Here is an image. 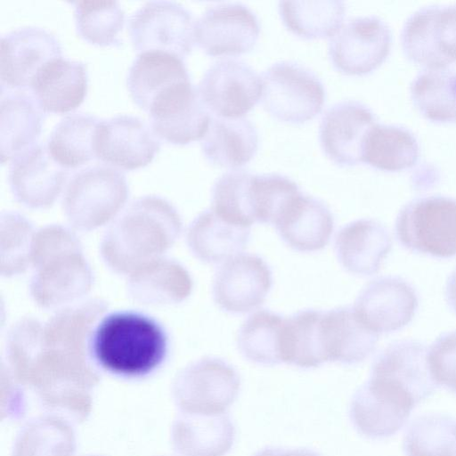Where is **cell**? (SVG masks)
I'll use <instances>...</instances> for the list:
<instances>
[{
    "instance_id": "obj_1",
    "label": "cell",
    "mask_w": 456,
    "mask_h": 456,
    "mask_svg": "<svg viewBox=\"0 0 456 456\" xmlns=\"http://www.w3.org/2000/svg\"><path fill=\"white\" fill-rule=\"evenodd\" d=\"M42 322L25 317L9 330L5 373L25 394L30 392L45 414L81 423L92 410V391L101 379L94 362H78L45 347ZM28 402V399H27Z\"/></svg>"
},
{
    "instance_id": "obj_2",
    "label": "cell",
    "mask_w": 456,
    "mask_h": 456,
    "mask_svg": "<svg viewBox=\"0 0 456 456\" xmlns=\"http://www.w3.org/2000/svg\"><path fill=\"white\" fill-rule=\"evenodd\" d=\"M176 208L157 195L140 197L110 223L100 245L106 265L129 275L143 265L162 257L182 232Z\"/></svg>"
},
{
    "instance_id": "obj_3",
    "label": "cell",
    "mask_w": 456,
    "mask_h": 456,
    "mask_svg": "<svg viewBox=\"0 0 456 456\" xmlns=\"http://www.w3.org/2000/svg\"><path fill=\"white\" fill-rule=\"evenodd\" d=\"M168 347L164 327L154 318L132 311L104 314L91 342L97 366L123 378L151 374L163 363Z\"/></svg>"
},
{
    "instance_id": "obj_4",
    "label": "cell",
    "mask_w": 456,
    "mask_h": 456,
    "mask_svg": "<svg viewBox=\"0 0 456 456\" xmlns=\"http://www.w3.org/2000/svg\"><path fill=\"white\" fill-rule=\"evenodd\" d=\"M129 194L126 176L104 165L76 173L66 186L62 207L76 230L90 232L111 223L125 208Z\"/></svg>"
},
{
    "instance_id": "obj_5",
    "label": "cell",
    "mask_w": 456,
    "mask_h": 456,
    "mask_svg": "<svg viewBox=\"0 0 456 456\" xmlns=\"http://www.w3.org/2000/svg\"><path fill=\"white\" fill-rule=\"evenodd\" d=\"M241 386L237 370L227 361L205 356L180 370L172 384V395L180 413H225L236 401Z\"/></svg>"
},
{
    "instance_id": "obj_6",
    "label": "cell",
    "mask_w": 456,
    "mask_h": 456,
    "mask_svg": "<svg viewBox=\"0 0 456 456\" xmlns=\"http://www.w3.org/2000/svg\"><path fill=\"white\" fill-rule=\"evenodd\" d=\"M261 80L262 105L273 118L303 124L321 113L325 88L306 67L292 61H277L263 72Z\"/></svg>"
},
{
    "instance_id": "obj_7",
    "label": "cell",
    "mask_w": 456,
    "mask_h": 456,
    "mask_svg": "<svg viewBox=\"0 0 456 456\" xmlns=\"http://www.w3.org/2000/svg\"><path fill=\"white\" fill-rule=\"evenodd\" d=\"M395 231L411 252L437 258L456 256V200L436 195L410 201L399 211Z\"/></svg>"
},
{
    "instance_id": "obj_8",
    "label": "cell",
    "mask_w": 456,
    "mask_h": 456,
    "mask_svg": "<svg viewBox=\"0 0 456 456\" xmlns=\"http://www.w3.org/2000/svg\"><path fill=\"white\" fill-rule=\"evenodd\" d=\"M196 22L182 4L170 1L147 2L128 21L133 46L139 53L160 52L185 58L195 41Z\"/></svg>"
},
{
    "instance_id": "obj_9",
    "label": "cell",
    "mask_w": 456,
    "mask_h": 456,
    "mask_svg": "<svg viewBox=\"0 0 456 456\" xmlns=\"http://www.w3.org/2000/svg\"><path fill=\"white\" fill-rule=\"evenodd\" d=\"M392 44L390 28L370 15L349 20L329 40L328 53L334 68L346 75L372 72L387 59Z\"/></svg>"
},
{
    "instance_id": "obj_10",
    "label": "cell",
    "mask_w": 456,
    "mask_h": 456,
    "mask_svg": "<svg viewBox=\"0 0 456 456\" xmlns=\"http://www.w3.org/2000/svg\"><path fill=\"white\" fill-rule=\"evenodd\" d=\"M33 268L31 297L41 308L54 312L85 300L94 283L82 248L49 256Z\"/></svg>"
},
{
    "instance_id": "obj_11",
    "label": "cell",
    "mask_w": 456,
    "mask_h": 456,
    "mask_svg": "<svg viewBox=\"0 0 456 456\" xmlns=\"http://www.w3.org/2000/svg\"><path fill=\"white\" fill-rule=\"evenodd\" d=\"M198 90L213 115L238 118H243L261 99L262 80L246 62L223 59L208 68Z\"/></svg>"
},
{
    "instance_id": "obj_12",
    "label": "cell",
    "mask_w": 456,
    "mask_h": 456,
    "mask_svg": "<svg viewBox=\"0 0 456 456\" xmlns=\"http://www.w3.org/2000/svg\"><path fill=\"white\" fill-rule=\"evenodd\" d=\"M273 286L268 264L256 254L240 253L216 272L212 296L216 305L231 314H243L259 307Z\"/></svg>"
},
{
    "instance_id": "obj_13",
    "label": "cell",
    "mask_w": 456,
    "mask_h": 456,
    "mask_svg": "<svg viewBox=\"0 0 456 456\" xmlns=\"http://www.w3.org/2000/svg\"><path fill=\"white\" fill-rule=\"evenodd\" d=\"M260 25L256 14L241 3H219L196 21L195 41L209 56L240 55L257 43Z\"/></svg>"
},
{
    "instance_id": "obj_14",
    "label": "cell",
    "mask_w": 456,
    "mask_h": 456,
    "mask_svg": "<svg viewBox=\"0 0 456 456\" xmlns=\"http://www.w3.org/2000/svg\"><path fill=\"white\" fill-rule=\"evenodd\" d=\"M61 56L58 39L38 27H22L1 37V91L30 88L38 71Z\"/></svg>"
},
{
    "instance_id": "obj_15",
    "label": "cell",
    "mask_w": 456,
    "mask_h": 456,
    "mask_svg": "<svg viewBox=\"0 0 456 456\" xmlns=\"http://www.w3.org/2000/svg\"><path fill=\"white\" fill-rule=\"evenodd\" d=\"M149 113L154 134L177 145L202 140L212 118L191 82L181 84L162 94Z\"/></svg>"
},
{
    "instance_id": "obj_16",
    "label": "cell",
    "mask_w": 456,
    "mask_h": 456,
    "mask_svg": "<svg viewBox=\"0 0 456 456\" xmlns=\"http://www.w3.org/2000/svg\"><path fill=\"white\" fill-rule=\"evenodd\" d=\"M160 148L148 125L132 115L101 120L95 136V156L117 168L132 170L148 165Z\"/></svg>"
},
{
    "instance_id": "obj_17",
    "label": "cell",
    "mask_w": 456,
    "mask_h": 456,
    "mask_svg": "<svg viewBox=\"0 0 456 456\" xmlns=\"http://www.w3.org/2000/svg\"><path fill=\"white\" fill-rule=\"evenodd\" d=\"M418 305L416 291L410 283L398 276H382L362 289L354 309L362 322L379 335L407 325Z\"/></svg>"
},
{
    "instance_id": "obj_18",
    "label": "cell",
    "mask_w": 456,
    "mask_h": 456,
    "mask_svg": "<svg viewBox=\"0 0 456 456\" xmlns=\"http://www.w3.org/2000/svg\"><path fill=\"white\" fill-rule=\"evenodd\" d=\"M375 124V115L365 104L353 100L337 102L321 119L322 150L338 166H354L362 162L365 138Z\"/></svg>"
},
{
    "instance_id": "obj_19",
    "label": "cell",
    "mask_w": 456,
    "mask_h": 456,
    "mask_svg": "<svg viewBox=\"0 0 456 456\" xmlns=\"http://www.w3.org/2000/svg\"><path fill=\"white\" fill-rule=\"evenodd\" d=\"M66 168L51 156L47 145L35 144L12 159L8 182L17 201L31 208L50 207L66 181Z\"/></svg>"
},
{
    "instance_id": "obj_20",
    "label": "cell",
    "mask_w": 456,
    "mask_h": 456,
    "mask_svg": "<svg viewBox=\"0 0 456 456\" xmlns=\"http://www.w3.org/2000/svg\"><path fill=\"white\" fill-rule=\"evenodd\" d=\"M370 377L396 386L416 404L438 388L429 371L426 345L413 339L395 341L384 348L374 359Z\"/></svg>"
},
{
    "instance_id": "obj_21",
    "label": "cell",
    "mask_w": 456,
    "mask_h": 456,
    "mask_svg": "<svg viewBox=\"0 0 456 456\" xmlns=\"http://www.w3.org/2000/svg\"><path fill=\"white\" fill-rule=\"evenodd\" d=\"M280 238L293 250L315 252L330 242L334 231V216L319 199L298 194L273 224Z\"/></svg>"
},
{
    "instance_id": "obj_22",
    "label": "cell",
    "mask_w": 456,
    "mask_h": 456,
    "mask_svg": "<svg viewBox=\"0 0 456 456\" xmlns=\"http://www.w3.org/2000/svg\"><path fill=\"white\" fill-rule=\"evenodd\" d=\"M392 248L387 228L373 219L352 221L339 229L335 238V254L348 273L370 276L379 272Z\"/></svg>"
},
{
    "instance_id": "obj_23",
    "label": "cell",
    "mask_w": 456,
    "mask_h": 456,
    "mask_svg": "<svg viewBox=\"0 0 456 456\" xmlns=\"http://www.w3.org/2000/svg\"><path fill=\"white\" fill-rule=\"evenodd\" d=\"M127 277L129 296L144 305L180 304L191 296L193 289L189 271L176 260L165 256L143 265Z\"/></svg>"
},
{
    "instance_id": "obj_24",
    "label": "cell",
    "mask_w": 456,
    "mask_h": 456,
    "mask_svg": "<svg viewBox=\"0 0 456 456\" xmlns=\"http://www.w3.org/2000/svg\"><path fill=\"white\" fill-rule=\"evenodd\" d=\"M87 82L85 63L61 56L47 62L38 71L30 88L43 111L65 113L82 103Z\"/></svg>"
},
{
    "instance_id": "obj_25",
    "label": "cell",
    "mask_w": 456,
    "mask_h": 456,
    "mask_svg": "<svg viewBox=\"0 0 456 456\" xmlns=\"http://www.w3.org/2000/svg\"><path fill=\"white\" fill-rule=\"evenodd\" d=\"M322 337L328 362L346 365L368 358L379 340V335L370 330L350 306L323 311Z\"/></svg>"
},
{
    "instance_id": "obj_26",
    "label": "cell",
    "mask_w": 456,
    "mask_h": 456,
    "mask_svg": "<svg viewBox=\"0 0 456 456\" xmlns=\"http://www.w3.org/2000/svg\"><path fill=\"white\" fill-rule=\"evenodd\" d=\"M236 428L230 415L180 413L171 428V440L181 456H225L234 444Z\"/></svg>"
},
{
    "instance_id": "obj_27",
    "label": "cell",
    "mask_w": 456,
    "mask_h": 456,
    "mask_svg": "<svg viewBox=\"0 0 456 456\" xmlns=\"http://www.w3.org/2000/svg\"><path fill=\"white\" fill-rule=\"evenodd\" d=\"M187 82L191 79L183 60L160 52L139 53L127 75L132 99L147 111L162 94Z\"/></svg>"
},
{
    "instance_id": "obj_28",
    "label": "cell",
    "mask_w": 456,
    "mask_h": 456,
    "mask_svg": "<svg viewBox=\"0 0 456 456\" xmlns=\"http://www.w3.org/2000/svg\"><path fill=\"white\" fill-rule=\"evenodd\" d=\"M249 238L250 228L234 224L211 208L199 214L186 231V243L192 255L213 265L240 254Z\"/></svg>"
},
{
    "instance_id": "obj_29",
    "label": "cell",
    "mask_w": 456,
    "mask_h": 456,
    "mask_svg": "<svg viewBox=\"0 0 456 456\" xmlns=\"http://www.w3.org/2000/svg\"><path fill=\"white\" fill-rule=\"evenodd\" d=\"M411 411L367 380L352 397L349 418L359 434L384 439L406 424Z\"/></svg>"
},
{
    "instance_id": "obj_30",
    "label": "cell",
    "mask_w": 456,
    "mask_h": 456,
    "mask_svg": "<svg viewBox=\"0 0 456 456\" xmlns=\"http://www.w3.org/2000/svg\"><path fill=\"white\" fill-rule=\"evenodd\" d=\"M258 142L257 130L249 119L215 116L201 140V149L211 164L238 169L255 157Z\"/></svg>"
},
{
    "instance_id": "obj_31",
    "label": "cell",
    "mask_w": 456,
    "mask_h": 456,
    "mask_svg": "<svg viewBox=\"0 0 456 456\" xmlns=\"http://www.w3.org/2000/svg\"><path fill=\"white\" fill-rule=\"evenodd\" d=\"M1 163L12 160L35 145L44 120V112L34 97L21 92L1 95Z\"/></svg>"
},
{
    "instance_id": "obj_32",
    "label": "cell",
    "mask_w": 456,
    "mask_h": 456,
    "mask_svg": "<svg viewBox=\"0 0 456 456\" xmlns=\"http://www.w3.org/2000/svg\"><path fill=\"white\" fill-rule=\"evenodd\" d=\"M286 317L269 309L251 314L238 331L236 344L248 362L273 366L283 362L282 342Z\"/></svg>"
},
{
    "instance_id": "obj_33",
    "label": "cell",
    "mask_w": 456,
    "mask_h": 456,
    "mask_svg": "<svg viewBox=\"0 0 456 456\" xmlns=\"http://www.w3.org/2000/svg\"><path fill=\"white\" fill-rule=\"evenodd\" d=\"M419 153L418 141L408 129L375 124L365 138L362 162L379 170L396 172L413 167Z\"/></svg>"
},
{
    "instance_id": "obj_34",
    "label": "cell",
    "mask_w": 456,
    "mask_h": 456,
    "mask_svg": "<svg viewBox=\"0 0 456 456\" xmlns=\"http://www.w3.org/2000/svg\"><path fill=\"white\" fill-rule=\"evenodd\" d=\"M76 445L69 420L43 414L28 421L18 432L12 456H73Z\"/></svg>"
},
{
    "instance_id": "obj_35",
    "label": "cell",
    "mask_w": 456,
    "mask_h": 456,
    "mask_svg": "<svg viewBox=\"0 0 456 456\" xmlns=\"http://www.w3.org/2000/svg\"><path fill=\"white\" fill-rule=\"evenodd\" d=\"M322 310L304 309L286 317L283 362L312 369L328 362L322 338Z\"/></svg>"
},
{
    "instance_id": "obj_36",
    "label": "cell",
    "mask_w": 456,
    "mask_h": 456,
    "mask_svg": "<svg viewBox=\"0 0 456 456\" xmlns=\"http://www.w3.org/2000/svg\"><path fill=\"white\" fill-rule=\"evenodd\" d=\"M100 121L95 116L86 113H75L61 119L47 141L53 159L65 168L79 167L94 159Z\"/></svg>"
},
{
    "instance_id": "obj_37",
    "label": "cell",
    "mask_w": 456,
    "mask_h": 456,
    "mask_svg": "<svg viewBox=\"0 0 456 456\" xmlns=\"http://www.w3.org/2000/svg\"><path fill=\"white\" fill-rule=\"evenodd\" d=\"M279 13L284 26L305 39L331 37L342 27L343 1H281Z\"/></svg>"
},
{
    "instance_id": "obj_38",
    "label": "cell",
    "mask_w": 456,
    "mask_h": 456,
    "mask_svg": "<svg viewBox=\"0 0 456 456\" xmlns=\"http://www.w3.org/2000/svg\"><path fill=\"white\" fill-rule=\"evenodd\" d=\"M410 92L413 104L426 118L456 122V71L425 69L413 79Z\"/></svg>"
},
{
    "instance_id": "obj_39",
    "label": "cell",
    "mask_w": 456,
    "mask_h": 456,
    "mask_svg": "<svg viewBox=\"0 0 456 456\" xmlns=\"http://www.w3.org/2000/svg\"><path fill=\"white\" fill-rule=\"evenodd\" d=\"M441 7L429 5L414 12L405 21L401 41L405 55L426 69H445L452 61L443 53L437 35Z\"/></svg>"
},
{
    "instance_id": "obj_40",
    "label": "cell",
    "mask_w": 456,
    "mask_h": 456,
    "mask_svg": "<svg viewBox=\"0 0 456 456\" xmlns=\"http://www.w3.org/2000/svg\"><path fill=\"white\" fill-rule=\"evenodd\" d=\"M405 456H456V419L448 414L416 417L403 440Z\"/></svg>"
},
{
    "instance_id": "obj_41",
    "label": "cell",
    "mask_w": 456,
    "mask_h": 456,
    "mask_svg": "<svg viewBox=\"0 0 456 456\" xmlns=\"http://www.w3.org/2000/svg\"><path fill=\"white\" fill-rule=\"evenodd\" d=\"M78 34L91 44L107 46L119 43L125 12L117 1L71 2Z\"/></svg>"
},
{
    "instance_id": "obj_42",
    "label": "cell",
    "mask_w": 456,
    "mask_h": 456,
    "mask_svg": "<svg viewBox=\"0 0 456 456\" xmlns=\"http://www.w3.org/2000/svg\"><path fill=\"white\" fill-rule=\"evenodd\" d=\"M301 192L298 185L283 175L253 174L248 196L254 223L273 224Z\"/></svg>"
},
{
    "instance_id": "obj_43",
    "label": "cell",
    "mask_w": 456,
    "mask_h": 456,
    "mask_svg": "<svg viewBox=\"0 0 456 456\" xmlns=\"http://www.w3.org/2000/svg\"><path fill=\"white\" fill-rule=\"evenodd\" d=\"M252 175L244 169L223 174L211 190V209L234 224L250 228L254 224L248 198Z\"/></svg>"
},
{
    "instance_id": "obj_44",
    "label": "cell",
    "mask_w": 456,
    "mask_h": 456,
    "mask_svg": "<svg viewBox=\"0 0 456 456\" xmlns=\"http://www.w3.org/2000/svg\"><path fill=\"white\" fill-rule=\"evenodd\" d=\"M30 222L15 212L1 216V273L12 277L24 273L30 263L35 234Z\"/></svg>"
},
{
    "instance_id": "obj_45",
    "label": "cell",
    "mask_w": 456,
    "mask_h": 456,
    "mask_svg": "<svg viewBox=\"0 0 456 456\" xmlns=\"http://www.w3.org/2000/svg\"><path fill=\"white\" fill-rule=\"evenodd\" d=\"M428 364L436 385L456 393V330L441 334L431 344Z\"/></svg>"
},
{
    "instance_id": "obj_46",
    "label": "cell",
    "mask_w": 456,
    "mask_h": 456,
    "mask_svg": "<svg viewBox=\"0 0 456 456\" xmlns=\"http://www.w3.org/2000/svg\"><path fill=\"white\" fill-rule=\"evenodd\" d=\"M437 35L443 53L452 61H456V4L440 9Z\"/></svg>"
},
{
    "instance_id": "obj_47",
    "label": "cell",
    "mask_w": 456,
    "mask_h": 456,
    "mask_svg": "<svg viewBox=\"0 0 456 456\" xmlns=\"http://www.w3.org/2000/svg\"><path fill=\"white\" fill-rule=\"evenodd\" d=\"M253 456H321L316 452L307 448H282L267 446L258 450Z\"/></svg>"
},
{
    "instance_id": "obj_48",
    "label": "cell",
    "mask_w": 456,
    "mask_h": 456,
    "mask_svg": "<svg viewBox=\"0 0 456 456\" xmlns=\"http://www.w3.org/2000/svg\"><path fill=\"white\" fill-rule=\"evenodd\" d=\"M445 298L449 306L456 313V268L452 271L447 280Z\"/></svg>"
},
{
    "instance_id": "obj_49",
    "label": "cell",
    "mask_w": 456,
    "mask_h": 456,
    "mask_svg": "<svg viewBox=\"0 0 456 456\" xmlns=\"http://www.w3.org/2000/svg\"><path fill=\"white\" fill-rule=\"evenodd\" d=\"M90 456H98V455H90Z\"/></svg>"
}]
</instances>
